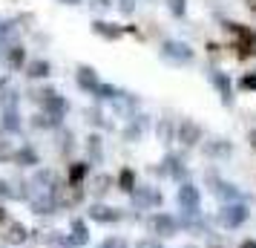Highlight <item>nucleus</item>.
<instances>
[{"label":"nucleus","instance_id":"obj_1","mask_svg":"<svg viewBox=\"0 0 256 248\" xmlns=\"http://www.w3.org/2000/svg\"><path fill=\"white\" fill-rule=\"evenodd\" d=\"M228 35L233 38L230 41V49L236 52V58H250V55H256V32L250 29V26L244 24H236V21H224V26H222Z\"/></svg>","mask_w":256,"mask_h":248},{"label":"nucleus","instance_id":"obj_2","mask_svg":"<svg viewBox=\"0 0 256 248\" xmlns=\"http://www.w3.org/2000/svg\"><path fill=\"white\" fill-rule=\"evenodd\" d=\"M176 202L182 216H202V193L193 182H182L176 190Z\"/></svg>","mask_w":256,"mask_h":248},{"label":"nucleus","instance_id":"obj_3","mask_svg":"<svg viewBox=\"0 0 256 248\" xmlns=\"http://www.w3.org/2000/svg\"><path fill=\"white\" fill-rule=\"evenodd\" d=\"M248 216H250V208L244 205V202H228V205H222L219 208V225L222 228H228V231H236V228H242L248 222Z\"/></svg>","mask_w":256,"mask_h":248},{"label":"nucleus","instance_id":"obj_4","mask_svg":"<svg viewBox=\"0 0 256 248\" xmlns=\"http://www.w3.org/2000/svg\"><path fill=\"white\" fill-rule=\"evenodd\" d=\"M32 98H38V101L44 104V113L55 118V121H58V127H60V121H64V116H66V110H70V104H66V98H64V95H58L55 90H52V87H46V90H40V93H32Z\"/></svg>","mask_w":256,"mask_h":248},{"label":"nucleus","instance_id":"obj_5","mask_svg":"<svg viewBox=\"0 0 256 248\" xmlns=\"http://www.w3.org/2000/svg\"><path fill=\"white\" fill-rule=\"evenodd\" d=\"M208 185H210V190L224 202V205H228V202H242L244 199V193L236 188L233 182H224V179H222L219 173H213V170L208 173Z\"/></svg>","mask_w":256,"mask_h":248},{"label":"nucleus","instance_id":"obj_6","mask_svg":"<svg viewBox=\"0 0 256 248\" xmlns=\"http://www.w3.org/2000/svg\"><path fill=\"white\" fill-rule=\"evenodd\" d=\"M130 199H132V205L138 208V211H150V208H162V190L152 188V185H138V188L130 193Z\"/></svg>","mask_w":256,"mask_h":248},{"label":"nucleus","instance_id":"obj_7","mask_svg":"<svg viewBox=\"0 0 256 248\" xmlns=\"http://www.w3.org/2000/svg\"><path fill=\"white\" fill-rule=\"evenodd\" d=\"M162 58L170 61V64H190V61L196 58V52H193L190 44H184V41H164Z\"/></svg>","mask_w":256,"mask_h":248},{"label":"nucleus","instance_id":"obj_8","mask_svg":"<svg viewBox=\"0 0 256 248\" xmlns=\"http://www.w3.org/2000/svg\"><path fill=\"white\" fill-rule=\"evenodd\" d=\"M150 231L156 236H176L178 231H182V219L178 216H173V213H152V219H150Z\"/></svg>","mask_w":256,"mask_h":248},{"label":"nucleus","instance_id":"obj_9","mask_svg":"<svg viewBox=\"0 0 256 248\" xmlns=\"http://www.w3.org/2000/svg\"><path fill=\"white\" fill-rule=\"evenodd\" d=\"M152 173H158V176H170V179H176L178 185L187 182V167H184V162H182V156H176V153L164 156V162L158 167H152Z\"/></svg>","mask_w":256,"mask_h":248},{"label":"nucleus","instance_id":"obj_10","mask_svg":"<svg viewBox=\"0 0 256 248\" xmlns=\"http://www.w3.org/2000/svg\"><path fill=\"white\" fill-rule=\"evenodd\" d=\"M204 72H208V81L216 87V93H219L222 104H224V107H233V84H230V78H228V72L216 70V67H208Z\"/></svg>","mask_w":256,"mask_h":248},{"label":"nucleus","instance_id":"obj_11","mask_svg":"<svg viewBox=\"0 0 256 248\" xmlns=\"http://www.w3.org/2000/svg\"><path fill=\"white\" fill-rule=\"evenodd\" d=\"M202 139H204V130L198 127L193 118H182L176 124V142H182L184 147H196Z\"/></svg>","mask_w":256,"mask_h":248},{"label":"nucleus","instance_id":"obj_12","mask_svg":"<svg viewBox=\"0 0 256 248\" xmlns=\"http://www.w3.org/2000/svg\"><path fill=\"white\" fill-rule=\"evenodd\" d=\"M86 216H90L92 222L112 225V222H121V219H124V211H121V208H110V205H104V202H98V205H90Z\"/></svg>","mask_w":256,"mask_h":248},{"label":"nucleus","instance_id":"obj_13","mask_svg":"<svg viewBox=\"0 0 256 248\" xmlns=\"http://www.w3.org/2000/svg\"><path fill=\"white\" fill-rule=\"evenodd\" d=\"M55 199H58V205L66 208V211H70V208H78V205L86 199V188H84V185H70V182H66V185L58 190Z\"/></svg>","mask_w":256,"mask_h":248},{"label":"nucleus","instance_id":"obj_14","mask_svg":"<svg viewBox=\"0 0 256 248\" xmlns=\"http://www.w3.org/2000/svg\"><path fill=\"white\" fill-rule=\"evenodd\" d=\"M230 153H233L230 139L213 136V139H208V142H204V156H208V159H213V162H224Z\"/></svg>","mask_w":256,"mask_h":248},{"label":"nucleus","instance_id":"obj_15","mask_svg":"<svg viewBox=\"0 0 256 248\" xmlns=\"http://www.w3.org/2000/svg\"><path fill=\"white\" fill-rule=\"evenodd\" d=\"M147 127H150V116H144V113H138V116H132L127 121V127H124V142H138L141 136L147 133Z\"/></svg>","mask_w":256,"mask_h":248},{"label":"nucleus","instance_id":"obj_16","mask_svg":"<svg viewBox=\"0 0 256 248\" xmlns=\"http://www.w3.org/2000/svg\"><path fill=\"white\" fill-rule=\"evenodd\" d=\"M29 208H32V213H38V216H52L60 205H58V199H55L52 193H35L32 202H29Z\"/></svg>","mask_w":256,"mask_h":248},{"label":"nucleus","instance_id":"obj_17","mask_svg":"<svg viewBox=\"0 0 256 248\" xmlns=\"http://www.w3.org/2000/svg\"><path fill=\"white\" fill-rule=\"evenodd\" d=\"M101 84L104 81H98V72H95L92 67H86V64L78 67V87H81L84 93L98 95V87H101Z\"/></svg>","mask_w":256,"mask_h":248},{"label":"nucleus","instance_id":"obj_18","mask_svg":"<svg viewBox=\"0 0 256 248\" xmlns=\"http://www.w3.org/2000/svg\"><path fill=\"white\" fill-rule=\"evenodd\" d=\"M112 185H116V179L110 176V173H95V176L90 179L86 188H90V193H92L95 199H104L106 193L112 190Z\"/></svg>","mask_w":256,"mask_h":248},{"label":"nucleus","instance_id":"obj_19","mask_svg":"<svg viewBox=\"0 0 256 248\" xmlns=\"http://www.w3.org/2000/svg\"><path fill=\"white\" fill-rule=\"evenodd\" d=\"M70 248H81V245H86L90 242V228H86V222L84 219H72V225H70Z\"/></svg>","mask_w":256,"mask_h":248},{"label":"nucleus","instance_id":"obj_20","mask_svg":"<svg viewBox=\"0 0 256 248\" xmlns=\"http://www.w3.org/2000/svg\"><path fill=\"white\" fill-rule=\"evenodd\" d=\"M112 107H116L121 116H127V121H130V118L136 116V110H138V95L124 93V90H121V95H118L116 101H112Z\"/></svg>","mask_w":256,"mask_h":248},{"label":"nucleus","instance_id":"obj_21","mask_svg":"<svg viewBox=\"0 0 256 248\" xmlns=\"http://www.w3.org/2000/svg\"><path fill=\"white\" fill-rule=\"evenodd\" d=\"M14 165H18V167H35V165H40L35 147H32V144H20V147H18V153H14Z\"/></svg>","mask_w":256,"mask_h":248},{"label":"nucleus","instance_id":"obj_22","mask_svg":"<svg viewBox=\"0 0 256 248\" xmlns=\"http://www.w3.org/2000/svg\"><path fill=\"white\" fill-rule=\"evenodd\" d=\"M92 32L95 35H101V38H106V41H118L127 29H124V26H116V24H106V21H95Z\"/></svg>","mask_w":256,"mask_h":248},{"label":"nucleus","instance_id":"obj_23","mask_svg":"<svg viewBox=\"0 0 256 248\" xmlns=\"http://www.w3.org/2000/svg\"><path fill=\"white\" fill-rule=\"evenodd\" d=\"M86 156H90L92 165H101V162H104V139H101L98 133H92V136L86 139Z\"/></svg>","mask_w":256,"mask_h":248},{"label":"nucleus","instance_id":"obj_24","mask_svg":"<svg viewBox=\"0 0 256 248\" xmlns=\"http://www.w3.org/2000/svg\"><path fill=\"white\" fill-rule=\"evenodd\" d=\"M20 21H3L0 24V47H14V38L20 32Z\"/></svg>","mask_w":256,"mask_h":248},{"label":"nucleus","instance_id":"obj_25","mask_svg":"<svg viewBox=\"0 0 256 248\" xmlns=\"http://www.w3.org/2000/svg\"><path fill=\"white\" fill-rule=\"evenodd\" d=\"M90 176V162H72L66 170V182L70 185H84V179Z\"/></svg>","mask_w":256,"mask_h":248},{"label":"nucleus","instance_id":"obj_26","mask_svg":"<svg viewBox=\"0 0 256 248\" xmlns=\"http://www.w3.org/2000/svg\"><path fill=\"white\" fill-rule=\"evenodd\" d=\"M26 225L20 222H9V228H6V234H3V239L9 242V245H20V242H26Z\"/></svg>","mask_w":256,"mask_h":248},{"label":"nucleus","instance_id":"obj_27","mask_svg":"<svg viewBox=\"0 0 256 248\" xmlns=\"http://www.w3.org/2000/svg\"><path fill=\"white\" fill-rule=\"evenodd\" d=\"M0 130L3 133H20V113H18V110H3Z\"/></svg>","mask_w":256,"mask_h":248},{"label":"nucleus","instance_id":"obj_28","mask_svg":"<svg viewBox=\"0 0 256 248\" xmlns=\"http://www.w3.org/2000/svg\"><path fill=\"white\" fill-rule=\"evenodd\" d=\"M6 61H9V67H12L14 72L24 67L26 70V49L20 47V44H14V47H9V52H6Z\"/></svg>","mask_w":256,"mask_h":248},{"label":"nucleus","instance_id":"obj_29","mask_svg":"<svg viewBox=\"0 0 256 248\" xmlns=\"http://www.w3.org/2000/svg\"><path fill=\"white\" fill-rule=\"evenodd\" d=\"M116 185H118V190H124V193H132V190L138 188V185H136V170H132V167H124V170L118 173Z\"/></svg>","mask_w":256,"mask_h":248},{"label":"nucleus","instance_id":"obj_30","mask_svg":"<svg viewBox=\"0 0 256 248\" xmlns=\"http://www.w3.org/2000/svg\"><path fill=\"white\" fill-rule=\"evenodd\" d=\"M49 70H52V67H49V61H44V58L26 64V75H29V78H46Z\"/></svg>","mask_w":256,"mask_h":248},{"label":"nucleus","instance_id":"obj_31","mask_svg":"<svg viewBox=\"0 0 256 248\" xmlns=\"http://www.w3.org/2000/svg\"><path fill=\"white\" fill-rule=\"evenodd\" d=\"M156 136H158V142L162 144H170L173 142V136H176V124L170 121V118H162L158 127H156Z\"/></svg>","mask_w":256,"mask_h":248},{"label":"nucleus","instance_id":"obj_32","mask_svg":"<svg viewBox=\"0 0 256 248\" xmlns=\"http://www.w3.org/2000/svg\"><path fill=\"white\" fill-rule=\"evenodd\" d=\"M84 116H86V121H90V124L101 127V130H106V127H110V121L104 118V113H101L98 107H86V110H84Z\"/></svg>","mask_w":256,"mask_h":248},{"label":"nucleus","instance_id":"obj_33","mask_svg":"<svg viewBox=\"0 0 256 248\" xmlns=\"http://www.w3.org/2000/svg\"><path fill=\"white\" fill-rule=\"evenodd\" d=\"M32 127L35 130H52V127H58V121L52 116H46V113H35L32 116Z\"/></svg>","mask_w":256,"mask_h":248},{"label":"nucleus","instance_id":"obj_34","mask_svg":"<svg viewBox=\"0 0 256 248\" xmlns=\"http://www.w3.org/2000/svg\"><path fill=\"white\" fill-rule=\"evenodd\" d=\"M18 101H20V93H14V90H3L0 93V107L3 110H18Z\"/></svg>","mask_w":256,"mask_h":248},{"label":"nucleus","instance_id":"obj_35","mask_svg":"<svg viewBox=\"0 0 256 248\" xmlns=\"http://www.w3.org/2000/svg\"><path fill=\"white\" fill-rule=\"evenodd\" d=\"M118 95H121V90H118V87H112V84H101L95 98H98V101H116Z\"/></svg>","mask_w":256,"mask_h":248},{"label":"nucleus","instance_id":"obj_36","mask_svg":"<svg viewBox=\"0 0 256 248\" xmlns=\"http://www.w3.org/2000/svg\"><path fill=\"white\" fill-rule=\"evenodd\" d=\"M72 150H75V136H72V130H60V153L70 156Z\"/></svg>","mask_w":256,"mask_h":248},{"label":"nucleus","instance_id":"obj_37","mask_svg":"<svg viewBox=\"0 0 256 248\" xmlns=\"http://www.w3.org/2000/svg\"><path fill=\"white\" fill-rule=\"evenodd\" d=\"M14 153H18V150L12 147V142L0 136V162H14Z\"/></svg>","mask_w":256,"mask_h":248},{"label":"nucleus","instance_id":"obj_38","mask_svg":"<svg viewBox=\"0 0 256 248\" xmlns=\"http://www.w3.org/2000/svg\"><path fill=\"white\" fill-rule=\"evenodd\" d=\"M98 248H130V242L124 239V236H106Z\"/></svg>","mask_w":256,"mask_h":248},{"label":"nucleus","instance_id":"obj_39","mask_svg":"<svg viewBox=\"0 0 256 248\" xmlns=\"http://www.w3.org/2000/svg\"><path fill=\"white\" fill-rule=\"evenodd\" d=\"M0 199H14V185L9 179H0Z\"/></svg>","mask_w":256,"mask_h":248},{"label":"nucleus","instance_id":"obj_40","mask_svg":"<svg viewBox=\"0 0 256 248\" xmlns=\"http://www.w3.org/2000/svg\"><path fill=\"white\" fill-rule=\"evenodd\" d=\"M239 87H242V90H254L256 93V72H244L242 78H239Z\"/></svg>","mask_w":256,"mask_h":248},{"label":"nucleus","instance_id":"obj_41","mask_svg":"<svg viewBox=\"0 0 256 248\" xmlns=\"http://www.w3.org/2000/svg\"><path fill=\"white\" fill-rule=\"evenodd\" d=\"M167 6H170V12H173L176 18H182V15L187 12V0H167Z\"/></svg>","mask_w":256,"mask_h":248},{"label":"nucleus","instance_id":"obj_42","mask_svg":"<svg viewBox=\"0 0 256 248\" xmlns=\"http://www.w3.org/2000/svg\"><path fill=\"white\" fill-rule=\"evenodd\" d=\"M136 248H164V245H162V239H158V236H144V239L136 242Z\"/></svg>","mask_w":256,"mask_h":248},{"label":"nucleus","instance_id":"obj_43","mask_svg":"<svg viewBox=\"0 0 256 248\" xmlns=\"http://www.w3.org/2000/svg\"><path fill=\"white\" fill-rule=\"evenodd\" d=\"M208 248H228V239H219V236H213V234H210Z\"/></svg>","mask_w":256,"mask_h":248},{"label":"nucleus","instance_id":"obj_44","mask_svg":"<svg viewBox=\"0 0 256 248\" xmlns=\"http://www.w3.org/2000/svg\"><path fill=\"white\" fill-rule=\"evenodd\" d=\"M90 3H92L95 9H110L112 6V0H90Z\"/></svg>","mask_w":256,"mask_h":248},{"label":"nucleus","instance_id":"obj_45","mask_svg":"<svg viewBox=\"0 0 256 248\" xmlns=\"http://www.w3.org/2000/svg\"><path fill=\"white\" fill-rule=\"evenodd\" d=\"M118 6H121V12H132V0H121V3H118Z\"/></svg>","mask_w":256,"mask_h":248},{"label":"nucleus","instance_id":"obj_46","mask_svg":"<svg viewBox=\"0 0 256 248\" xmlns=\"http://www.w3.org/2000/svg\"><path fill=\"white\" fill-rule=\"evenodd\" d=\"M239 248H256V239H242V242H239Z\"/></svg>","mask_w":256,"mask_h":248},{"label":"nucleus","instance_id":"obj_47","mask_svg":"<svg viewBox=\"0 0 256 248\" xmlns=\"http://www.w3.org/2000/svg\"><path fill=\"white\" fill-rule=\"evenodd\" d=\"M248 142H250V147L256 150V130H250V133H248Z\"/></svg>","mask_w":256,"mask_h":248},{"label":"nucleus","instance_id":"obj_48","mask_svg":"<svg viewBox=\"0 0 256 248\" xmlns=\"http://www.w3.org/2000/svg\"><path fill=\"white\" fill-rule=\"evenodd\" d=\"M6 222V208H3V205H0V225Z\"/></svg>","mask_w":256,"mask_h":248},{"label":"nucleus","instance_id":"obj_49","mask_svg":"<svg viewBox=\"0 0 256 248\" xmlns=\"http://www.w3.org/2000/svg\"><path fill=\"white\" fill-rule=\"evenodd\" d=\"M244 3H248V9H250V12H256V0H244Z\"/></svg>","mask_w":256,"mask_h":248},{"label":"nucleus","instance_id":"obj_50","mask_svg":"<svg viewBox=\"0 0 256 248\" xmlns=\"http://www.w3.org/2000/svg\"><path fill=\"white\" fill-rule=\"evenodd\" d=\"M6 84H9V81H6V78H0V93H3V90H9Z\"/></svg>","mask_w":256,"mask_h":248},{"label":"nucleus","instance_id":"obj_51","mask_svg":"<svg viewBox=\"0 0 256 248\" xmlns=\"http://www.w3.org/2000/svg\"><path fill=\"white\" fill-rule=\"evenodd\" d=\"M64 3H70V6H78V3H81V0H64Z\"/></svg>","mask_w":256,"mask_h":248},{"label":"nucleus","instance_id":"obj_52","mask_svg":"<svg viewBox=\"0 0 256 248\" xmlns=\"http://www.w3.org/2000/svg\"><path fill=\"white\" fill-rule=\"evenodd\" d=\"M184 248H196V245H184Z\"/></svg>","mask_w":256,"mask_h":248}]
</instances>
